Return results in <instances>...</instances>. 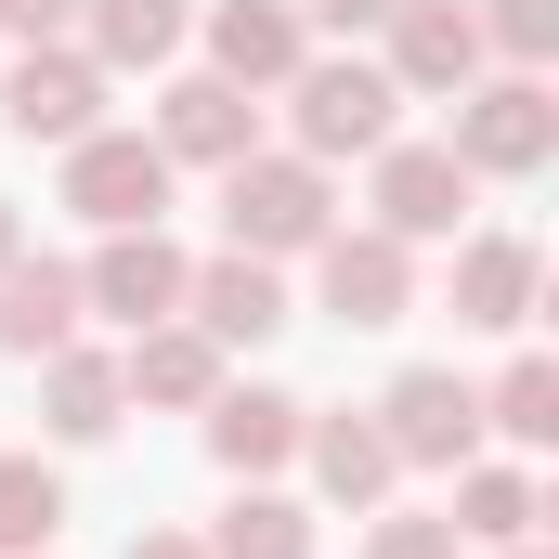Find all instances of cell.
<instances>
[{"mask_svg":"<svg viewBox=\"0 0 559 559\" xmlns=\"http://www.w3.org/2000/svg\"><path fill=\"white\" fill-rule=\"evenodd\" d=\"M338 235V169H312L299 143H248L222 169V248L248 261H312Z\"/></svg>","mask_w":559,"mask_h":559,"instance_id":"1","label":"cell"},{"mask_svg":"<svg viewBox=\"0 0 559 559\" xmlns=\"http://www.w3.org/2000/svg\"><path fill=\"white\" fill-rule=\"evenodd\" d=\"M286 131H299L312 169H338V156H378V143L404 131V92H391L378 52H299V79H286Z\"/></svg>","mask_w":559,"mask_h":559,"instance_id":"2","label":"cell"},{"mask_svg":"<svg viewBox=\"0 0 559 559\" xmlns=\"http://www.w3.org/2000/svg\"><path fill=\"white\" fill-rule=\"evenodd\" d=\"M455 156H468V182H534L559 156V105L534 66H481L468 92H455Z\"/></svg>","mask_w":559,"mask_h":559,"instance_id":"3","label":"cell"},{"mask_svg":"<svg viewBox=\"0 0 559 559\" xmlns=\"http://www.w3.org/2000/svg\"><path fill=\"white\" fill-rule=\"evenodd\" d=\"M312 312H325V325H352V338L404 325V312H417V248H404V235H378V222H338V235L312 248Z\"/></svg>","mask_w":559,"mask_h":559,"instance_id":"4","label":"cell"},{"mask_svg":"<svg viewBox=\"0 0 559 559\" xmlns=\"http://www.w3.org/2000/svg\"><path fill=\"white\" fill-rule=\"evenodd\" d=\"M0 131L66 156L79 131H105V66H92L79 39H26V52L0 66Z\"/></svg>","mask_w":559,"mask_h":559,"instance_id":"5","label":"cell"},{"mask_svg":"<svg viewBox=\"0 0 559 559\" xmlns=\"http://www.w3.org/2000/svg\"><path fill=\"white\" fill-rule=\"evenodd\" d=\"M468 195H481V182H468L455 143H404L391 131L365 156V209H378V235H404V248H442V235L468 222Z\"/></svg>","mask_w":559,"mask_h":559,"instance_id":"6","label":"cell"},{"mask_svg":"<svg viewBox=\"0 0 559 559\" xmlns=\"http://www.w3.org/2000/svg\"><path fill=\"white\" fill-rule=\"evenodd\" d=\"M66 209L92 222V235H131V222H169V156H156V131H79L66 143Z\"/></svg>","mask_w":559,"mask_h":559,"instance_id":"7","label":"cell"},{"mask_svg":"<svg viewBox=\"0 0 559 559\" xmlns=\"http://www.w3.org/2000/svg\"><path fill=\"white\" fill-rule=\"evenodd\" d=\"M365 417H378V442H391L404 468H468V455H481V391H468L455 365H404Z\"/></svg>","mask_w":559,"mask_h":559,"instance_id":"8","label":"cell"},{"mask_svg":"<svg viewBox=\"0 0 559 559\" xmlns=\"http://www.w3.org/2000/svg\"><path fill=\"white\" fill-rule=\"evenodd\" d=\"M378 66H391L404 105H455L495 52H481V13H468V0H391V52H378Z\"/></svg>","mask_w":559,"mask_h":559,"instance_id":"9","label":"cell"},{"mask_svg":"<svg viewBox=\"0 0 559 559\" xmlns=\"http://www.w3.org/2000/svg\"><path fill=\"white\" fill-rule=\"evenodd\" d=\"M182 248H169V222H131V235H105L92 261H79V312H105V325H169L182 312Z\"/></svg>","mask_w":559,"mask_h":559,"instance_id":"10","label":"cell"},{"mask_svg":"<svg viewBox=\"0 0 559 559\" xmlns=\"http://www.w3.org/2000/svg\"><path fill=\"white\" fill-rule=\"evenodd\" d=\"M248 143H261V92L209 79V66H182V79L156 92V156H169V169H235Z\"/></svg>","mask_w":559,"mask_h":559,"instance_id":"11","label":"cell"},{"mask_svg":"<svg viewBox=\"0 0 559 559\" xmlns=\"http://www.w3.org/2000/svg\"><path fill=\"white\" fill-rule=\"evenodd\" d=\"M195 39H209V79H235V92H286V79H299V52H312L299 0H209V13H195Z\"/></svg>","mask_w":559,"mask_h":559,"instance_id":"12","label":"cell"},{"mask_svg":"<svg viewBox=\"0 0 559 559\" xmlns=\"http://www.w3.org/2000/svg\"><path fill=\"white\" fill-rule=\"evenodd\" d=\"M182 325H209L222 352H248V338L299 325V299H286V261H248V248L195 261V274H182Z\"/></svg>","mask_w":559,"mask_h":559,"instance_id":"13","label":"cell"},{"mask_svg":"<svg viewBox=\"0 0 559 559\" xmlns=\"http://www.w3.org/2000/svg\"><path fill=\"white\" fill-rule=\"evenodd\" d=\"M299 417H312V404H299V391H261V378H248V391L222 378V391L195 404V429H209V468H235V481H274V468H299Z\"/></svg>","mask_w":559,"mask_h":559,"instance_id":"14","label":"cell"},{"mask_svg":"<svg viewBox=\"0 0 559 559\" xmlns=\"http://www.w3.org/2000/svg\"><path fill=\"white\" fill-rule=\"evenodd\" d=\"M299 468H312V495H325V508H352V521H365V508H391V481H404V455L378 442L365 404H338V417L312 404V417H299Z\"/></svg>","mask_w":559,"mask_h":559,"instance_id":"15","label":"cell"},{"mask_svg":"<svg viewBox=\"0 0 559 559\" xmlns=\"http://www.w3.org/2000/svg\"><path fill=\"white\" fill-rule=\"evenodd\" d=\"M534 286H547L534 235H455V325L468 338H521L534 325Z\"/></svg>","mask_w":559,"mask_h":559,"instance_id":"16","label":"cell"},{"mask_svg":"<svg viewBox=\"0 0 559 559\" xmlns=\"http://www.w3.org/2000/svg\"><path fill=\"white\" fill-rule=\"evenodd\" d=\"M39 429L66 442V455H92V442H118L131 429V378H118V352H39Z\"/></svg>","mask_w":559,"mask_h":559,"instance_id":"17","label":"cell"},{"mask_svg":"<svg viewBox=\"0 0 559 559\" xmlns=\"http://www.w3.org/2000/svg\"><path fill=\"white\" fill-rule=\"evenodd\" d=\"M118 378H131V404H156V417H195L209 391H222V338L209 325H131V352H118Z\"/></svg>","mask_w":559,"mask_h":559,"instance_id":"18","label":"cell"},{"mask_svg":"<svg viewBox=\"0 0 559 559\" xmlns=\"http://www.w3.org/2000/svg\"><path fill=\"white\" fill-rule=\"evenodd\" d=\"M182 39H195V0H79V52H92L105 79L182 66Z\"/></svg>","mask_w":559,"mask_h":559,"instance_id":"19","label":"cell"},{"mask_svg":"<svg viewBox=\"0 0 559 559\" xmlns=\"http://www.w3.org/2000/svg\"><path fill=\"white\" fill-rule=\"evenodd\" d=\"M79 338V261H0V352L13 365H39V352H66Z\"/></svg>","mask_w":559,"mask_h":559,"instance_id":"20","label":"cell"},{"mask_svg":"<svg viewBox=\"0 0 559 559\" xmlns=\"http://www.w3.org/2000/svg\"><path fill=\"white\" fill-rule=\"evenodd\" d=\"M455 547H534V521H547V495H534V468H495V455H468L455 468Z\"/></svg>","mask_w":559,"mask_h":559,"instance_id":"21","label":"cell"},{"mask_svg":"<svg viewBox=\"0 0 559 559\" xmlns=\"http://www.w3.org/2000/svg\"><path fill=\"white\" fill-rule=\"evenodd\" d=\"M209 559H312V508L274 481H235V508L209 521Z\"/></svg>","mask_w":559,"mask_h":559,"instance_id":"22","label":"cell"},{"mask_svg":"<svg viewBox=\"0 0 559 559\" xmlns=\"http://www.w3.org/2000/svg\"><path fill=\"white\" fill-rule=\"evenodd\" d=\"M52 534H66V468L39 442H13L0 455V559H39Z\"/></svg>","mask_w":559,"mask_h":559,"instance_id":"23","label":"cell"},{"mask_svg":"<svg viewBox=\"0 0 559 559\" xmlns=\"http://www.w3.org/2000/svg\"><path fill=\"white\" fill-rule=\"evenodd\" d=\"M481 442H521V455L559 442V365L547 352H508V378L481 391Z\"/></svg>","mask_w":559,"mask_h":559,"instance_id":"24","label":"cell"},{"mask_svg":"<svg viewBox=\"0 0 559 559\" xmlns=\"http://www.w3.org/2000/svg\"><path fill=\"white\" fill-rule=\"evenodd\" d=\"M481 13V52H508V66H534L547 79V52H559V0H468Z\"/></svg>","mask_w":559,"mask_h":559,"instance_id":"25","label":"cell"},{"mask_svg":"<svg viewBox=\"0 0 559 559\" xmlns=\"http://www.w3.org/2000/svg\"><path fill=\"white\" fill-rule=\"evenodd\" d=\"M365 559H468L442 508H365Z\"/></svg>","mask_w":559,"mask_h":559,"instance_id":"26","label":"cell"},{"mask_svg":"<svg viewBox=\"0 0 559 559\" xmlns=\"http://www.w3.org/2000/svg\"><path fill=\"white\" fill-rule=\"evenodd\" d=\"M0 39L26 52V39H79V0H0Z\"/></svg>","mask_w":559,"mask_h":559,"instance_id":"27","label":"cell"},{"mask_svg":"<svg viewBox=\"0 0 559 559\" xmlns=\"http://www.w3.org/2000/svg\"><path fill=\"white\" fill-rule=\"evenodd\" d=\"M299 26L312 39H365V26H391V0H299Z\"/></svg>","mask_w":559,"mask_h":559,"instance_id":"28","label":"cell"},{"mask_svg":"<svg viewBox=\"0 0 559 559\" xmlns=\"http://www.w3.org/2000/svg\"><path fill=\"white\" fill-rule=\"evenodd\" d=\"M131 559H209V534H182V521H143Z\"/></svg>","mask_w":559,"mask_h":559,"instance_id":"29","label":"cell"},{"mask_svg":"<svg viewBox=\"0 0 559 559\" xmlns=\"http://www.w3.org/2000/svg\"><path fill=\"white\" fill-rule=\"evenodd\" d=\"M13 248H26V222H13V195H0V261H13Z\"/></svg>","mask_w":559,"mask_h":559,"instance_id":"30","label":"cell"},{"mask_svg":"<svg viewBox=\"0 0 559 559\" xmlns=\"http://www.w3.org/2000/svg\"><path fill=\"white\" fill-rule=\"evenodd\" d=\"M481 559H547V547H481Z\"/></svg>","mask_w":559,"mask_h":559,"instance_id":"31","label":"cell"},{"mask_svg":"<svg viewBox=\"0 0 559 559\" xmlns=\"http://www.w3.org/2000/svg\"><path fill=\"white\" fill-rule=\"evenodd\" d=\"M39 559H52V547H39Z\"/></svg>","mask_w":559,"mask_h":559,"instance_id":"32","label":"cell"}]
</instances>
